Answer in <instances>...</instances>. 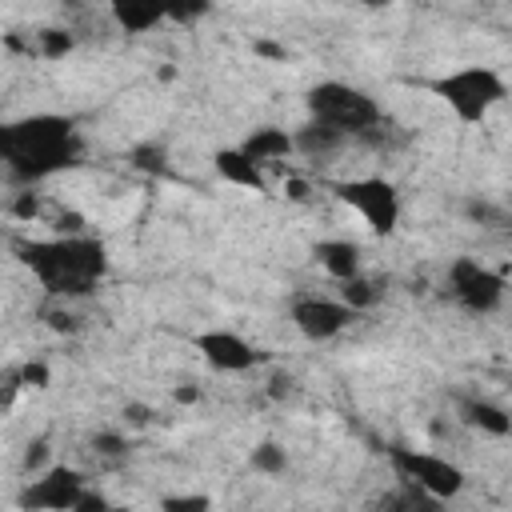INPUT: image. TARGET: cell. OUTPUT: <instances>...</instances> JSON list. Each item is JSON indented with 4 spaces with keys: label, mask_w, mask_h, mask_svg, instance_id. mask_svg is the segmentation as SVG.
Wrapping results in <instances>:
<instances>
[{
    "label": "cell",
    "mask_w": 512,
    "mask_h": 512,
    "mask_svg": "<svg viewBox=\"0 0 512 512\" xmlns=\"http://www.w3.org/2000/svg\"><path fill=\"white\" fill-rule=\"evenodd\" d=\"M12 252L52 300L88 296L108 272V248L88 232H56L48 240H20Z\"/></svg>",
    "instance_id": "obj_1"
},
{
    "label": "cell",
    "mask_w": 512,
    "mask_h": 512,
    "mask_svg": "<svg viewBox=\"0 0 512 512\" xmlns=\"http://www.w3.org/2000/svg\"><path fill=\"white\" fill-rule=\"evenodd\" d=\"M84 144L76 136V124L56 112L20 116L12 124H0V164L20 184H40L80 160Z\"/></svg>",
    "instance_id": "obj_2"
},
{
    "label": "cell",
    "mask_w": 512,
    "mask_h": 512,
    "mask_svg": "<svg viewBox=\"0 0 512 512\" xmlns=\"http://www.w3.org/2000/svg\"><path fill=\"white\" fill-rule=\"evenodd\" d=\"M304 104H308V120H316V124H324V128H332V132H340L348 140L352 136H368L384 120L380 104L368 92H360V88H352L344 80H320V84H312L308 96H304Z\"/></svg>",
    "instance_id": "obj_3"
},
{
    "label": "cell",
    "mask_w": 512,
    "mask_h": 512,
    "mask_svg": "<svg viewBox=\"0 0 512 512\" xmlns=\"http://www.w3.org/2000/svg\"><path fill=\"white\" fill-rule=\"evenodd\" d=\"M432 92L456 112V120L464 124H484L492 116V108L508 96V84L496 68H484V64H468V68H456L440 80H432Z\"/></svg>",
    "instance_id": "obj_4"
},
{
    "label": "cell",
    "mask_w": 512,
    "mask_h": 512,
    "mask_svg": "<svg viewBox=\"0 0 512 512\" xmlns=\"http://www.w3.org/2000/svg\"><path fill=\"white\" fill-rule=\"evenodd\" d=\"M336 200H344L364 224L368 232L376 236H392L396 224H400V192L392 180L384 176H352V180H340L332 184Z\"/></svg>",
    "instance_id": "obj_5"
},
{
    "label": "cell",
    "mask_w": 512,
    "mask_h": 512,
    "mask_svg": "<svg viewBox=\"0 0 512 512\" xmlns=\"http://www.w3.org/2000/svg\"><path fill=\"white\" fill-rule=\"evenodd\" d=\"M388 460H392L400 480L416 484L420 492H428L440 504L464 492V468L452 464L448 456H436V452H424V448H388Z\"/></svg>",
    "instance_id": "obj_6"
},
{
    "label": "cell",
    "mask_w": 512,
    "mask_h": 512,
    "mask_svg": "<svg viewBox=\"0 0 512 512\" xmlns=\"http://www.w3.org/2000/svg\"><path fill=\"white\" fill-rule=\"evenodd\" d=\"M448 296L472 316H492L504 304V276L476 256H456L448 264Z\"/></svg>",
    "instance_id": "obj_7"
},
{
    "label": "cell",
    "mask_w": 512,
    "mask_h": 512,
    "mask_svg": "<svg viewBox=\"0 0 512 512\" xmlns=\"http://www.w3.org/2000/svg\"><path fill=\"white\" fill-rule=\"evenodd\" d=\"M88 488V476L68 464H48L28 480V488L16 496L20 508H48V512H76L80 496Z\"/></svg>",
    "instance_id": "obj_8"
},
{
    "label": "cell",
    "mask_w": 512,
    "mask_h": 512,
    "mask_svg": "<svg viewBox=\"0 0 512 512\" xmlns=\"http://www.w3.org/2000/svg\"><path fill=\"white\" fill-rule=\"evenodd\" d=\"M288 316H292L296 332L304 340H316V344L340 336L356 320V312L340 296H296L292 308H288Z\"/></svg>",
    "instance_id": "obj_9"
},
{
    "label": "cell",
    "mask_w": 512,
    "mask_h": 512,
    "mask_svg": "<svg viewBox=\"0 0 512 512\" xmlns=\"http://www.w3.org/2000/svg\"><path fill=\"white\" fill-rule=\"evenodd\" d=\"M192 344H196V352L204 356V364L216 368V372H252V368L264 360V352H260L252 340H244L240 332H232V328L196 332Z\"/></svg>",
    "instance_id": "obj_10"
},
{
    "label": "cell",
    "mask_w": 512,
    "mask_h": 512,
    "mask_svg": "<svg viewBox=\"0 0 512 512\" xmlns=\"http://www.w3.org/2000/svg\"><path fill=\"white\" fill-rule=\"evenodd\" d=\"M248 160H256L260 168H268V164H276V160H288L296 148H292V132L288 128H276V124H260V128H252L240 144H236Z\"/></svg>",
    "instance_id": "obj_11"
},
{
    "label": "cell",
    "mask_w": 512,
    "mask_h": 512,
    "mask_svg": "<svg viewBox=\"0 0 512 512\" xmlns=\"http://www.w3.org/2000/svg\"><path fill=\"white\" fill-rule=\"evenodd\" d=\"M104 4H108V16L116 20V28L128 32V36L152 32L164 20V4L160 0H104Z\"/></svg>",
    "instance_id": "obj_12"
},
{
    "label": "cell",
    "mask_w": 512,
    "mask_h": 512,
    "mask_svg": "<svg viewBox=\"0 0 512 512\" xmlns=\"http://www.w3.org/2000/svg\"><path fill=\"white\" fill-rule=\"evenodd\" d=\"M312 256H316V264H320L336 284L360 272V244H356V240H320V244L312 248Z\"/></svg>",
    "instance_id": "obj_13"
},
{
    "label": "cell",
    "mask_w": 512,
    "mask_h": 512,
    "mask_svg": "<svg viewBox=\"0 0 512 512\" xmlns=\"http://www.w3.org/2000/svg\"><path fill=\"white\" fill-rule=\"evenodd\" d=\"M216 172H220L228 184H236V188L268 192V176H264V168H260L256 160H248L240 148H220V152H216Z\"/></svg>",
    "instance_id": "obj_14"
},
{
    "label": "cell",
    "mask_w": 512,
    "mask_h": 512,
    "mask_svg": "<svg viewBox=\"0 0 512 512\" xmlns=\"http://www.w3.org/2000/svg\"><path fill=\"white\" fill-rule=\"evenodd\" d=\"M344 144H348V136H340V132L324 128V124H316V120H308L300 132H292V148H296V152H304V156H312V160L336 156Z\"/></svg>",
    "instance_id": "obj_15"
},
{
    "label": "cell",
    "mask_w": 512,
    "mask_h": 512,
    "mask_svg": "<svg viewBox=\"0 0 512 512\" xmlns=\"http://www.w3.org/2000/svg\"><path fill=\"white\" fill-rule=\"evenodd\" d=\"M460 420H464L468 428H480V432L500 436V440L512 432V416H508L500 404H492V400H464V404H460Z\"/></svg>",
    "instance_id": "obj_16"
},
{
    "label": "cell",
    "mask_w": 512,
    "mask_h": 512,
    "mask_svg": "<svg viewBox=\"0 0 512 512\" xmlns=\"http://www.w3.org/2000/svg\"><path fill=\"white\" fill-rule=\"evenodd\" d=\"M352 312H364V308H372L376 300H380V288L364 276V272H356V276H348V280H340V292H336Z\"/></svg>",
    "instance_id": "obj_17"
},
{
    "label": "cell",
    "mask_w": 512,
    "mask_h": 512,
    "mask_svg": "<svg viewBox=\"0 0 512 512\" xmlns=\"http://www.w3.org/2000/svg\"><path fill=\"white\" fill-rule=\"evenodd\" d=\"M248 460H252V468H256V472H264V476H280V472L288 468V452H284L276 440H264V444H256Z\"/></svg>",
    "instance_id": "obj_18"
},
{
    "label": "cell",
    "mask_w": 512,
    "mask_h": 512,
    "mask_svg": "<svg viewBox=\"0 0 512 512\" xmlns=\"http://www.w3.org/2000/svg\"><path fill=\"white\" fill-rule=\"evenodd\" d=\"M160 4H164V20H176V24H196L212 8V0H160Z\"/></svg>",
    "instance_id": "obj_19"
},
{
    "label": "cell",
    "mask_w": 512,
    "mask_h": 512,
    "mask_svg": "<svg viewBox=\"0 0 512 512\" xmlns=\"http://www.w3.org/2000/svg\"><path fill=\"white\" fill-rule=\"evenodd\" d=\"M92 452L100 460H124L128 456V440L120 432H112V428H100V432H92Z\"/></svg>",
    "instance_id": "obj_20"
},
{
    "label": "cell",
    "mask_w": 512,
    "mask_h": 512,
    "mask_svg": "<svg viewBox=\"0 0 512 512\" xmlns=\"http://www.w3.org/2000/svg\"><path fill=\"white\" fill-rule=\"evenodd\" d=\"M36 40H40V52H44V56H52V60H56V56H64V52H72V36H68L64 28H40V32H36Z\"/></svg>",
    "instance_id": "obj_21"
},
{
    "label": "cell",
    "mask_w": 512,
    "mask_h": 512,
    "mask_svg": "<svg viewBox=\"0 0 512 512\" xmlns=\"http://www.w3.org/2000/svg\"><path fill=\"white\" fill-rule=\"evenodd\" d=\"M132 164L144 168V172H164V148H156V144L136 148V152H132Z\"/></svg>",
    "instance_id": "obj_22"
},
{
    "label": "cell",
    "mask_w": 512,
    "mask_h": 512,
    "mask_svg": "<svg viewBox=\"0 0 512 512\" xmlns=\"http://www.w3.org/2000/svg\"><path fill=\"white\" fill-rule=\"evenodd\" d=\"M208 504H212L208 496H164V500H160L164 512H200V508H208Z\"/></svg>",
    "instance_id": "obj_23"
},
{
    "label": "cell",
    "mask_w": 512,
    "mask_h": 512,
    "mask_svg": "<svg viewBox=\"0 0 512 512\" xmlns=\"http://www.w3.org/2000/svg\"><path fill=\"white\" fill-rule=\"evenodd\" d=\"M20 380H24V388H48V364H40V360L20 364Z\"/></svg>",
    "instance_id": "obj_24"
},
{
    "label": "cell",
    "mask_w": 512,
    "mask_h": 512,
    "mask_svg": "<svg viewBox=\"0 0 512 512\" xmlns=\"http://www.w3.org/2000/svg\"><path fill=\"white\" fill-rule=\"evenodd\" d=\"M20 388H24L20 368H4V372H0V408H4V404H8V400L20 392Z\"/></svg>",
    "instance_id": "obj_25"
},
{
    "label": "cell",
    "mask_w": 512,
    "mask_h": 512,
    "mask_svg": "<svg viewBox=\"0 0 512 512\" xmlns=\"http://www.w3.org/2000/svg\"><path fill=\"white\" fill-rule=\"evenodd\" d=\"M44 460H48V440L28 444V452H24V472H40V468H44Z\"/></svg>",
    "instance_id": "obj_26"
},
{
    "label": "cell",
    "mask_w": 512,
    "mask_h": 512,
    "mask_svg": "<svg viewBox=\"0 0 512 512\" xmlns=\"http://www.w3.org/2000/svg\"><path fill=\"white\" fill-rule=\"evenodd\" d=\"M12 212H16L20 220H32V216L40 212V200H36V192H20V196H16V204H12Z\"/></svg>",
    "instance_id": "obj_27"
},
{
    "label": "cell",
    "mask_w": 512,
    "mask_h": 512,
    "mask_svg": "<svg viewBox=\"0 0 512 512\" xmlns=\"http://www.w3.org/2000/svg\"><path fill=\"white\" fill-rule=\"evenodd\" d=\"M44 316H48V324H52L56 332H76V316H72V312H64V308H48Z\"/></svg>",
    "instance_id": "obj_28"
},
{
    "label": "cell",
    "mask_w": 512,
    "mask_h": 512,
    "mask_svg": "<svg viewBox=\"0 0 512 512\" xmlns=\"http://www.w3.org/2000/svg\"><path fill=\"white\" fill-rule=\"evenodd\" d=\"M100 508H108V496H100L96 488H84V496H80L76 512H100Z\"/></svg>",
    "instance_id": "obj_29"
},
{
    "label": "cell",
    "mask_w": 512,
    "mask_h": 512,
    "mask_svg": "<svg viewBox=\"0 0 512 512\" xmlns=\"http://www.w3.org/2000/svg\"><path fill=\"white\" fill-rule=\"evenodd\" d=\"M468 212H472L476 220H496V224L504 220V212H500V208H492L488 200H472V204H468Z\"/></svg>",
    "instance_id": "obj_30"
},
{
    "label": "cell",
    "mask_w": 512,
    "mask_h": 512,
    "mask_svg": "<svg viewBox=\"0 0 512 512\" xmlns=\"http://www.w3.org/2000/svg\"><path fill=\"white\" fill-rule=\"evenodd\" d=\"M124 420L140 428V424H148V420H152V408H148V404H136V400H132V404H124Z\"/></svg>",
    "instance_id": "obj_31"
},
{
    "label": "cell",
    "mask_w": 512,
    "mask_h": 512,
    "mask_svg": "<svg viewBox=\"0 0 512 512\" xmlns=\"http://www.w3.org/2000/svg\"><path fill=\"white\" fill-rule=\"evenodd\" d=\"M284 192H288L292 200H308V180H288Z\"/></svg>",
    "instance_id": "obj_32"
},
{
    "label": "cell",
    "mask_w": 512,
    "mask_h": 512,
    "mask_svg": "<svg viewBox=\"0 0 512 512\" xmlns=\"http://www.w3.org/2000/svg\"><path fill=\"white\" fill-rule=\"evenodd\" d=\"M268 392L280 400V396H288V392H292V380H288V376H272V388H268Z\"/></svg>",
    "instance_id": "obj_33"
},
{
    "label": "cell",
    "mask_w": 512,
    "mask_h": 512,
    "mask_svg": "<svg viewBox=\"0 0 512 512\" xmlns=\"http://www.w3.org/2000/svg\"><path fill=\"white\" fill-rule=\"evenodd\" d=\"M176 400L180 404H196L200 400V388H176Z\"/></svg>",
    "instance_id": "obj_34"
},
{
    "label": "cell",
    "mask_w": 512,
    "mask_h": 512,
    "mask_svg": "<svg viewBox=\"0 0 512 512\" xmlns=\"http://www.w3.org/2000/svg\"><path fill=\"white\" fill-rule=\"evenodd\" d=\"M256 52H264V56H284V48H276V44H264V40H256Z\"/></svg>",
    "instance_id": "obj_35"
},
{
    "label": "cell",
    "mask_w": 512,
    "mask_h": 512,
    "mask_svg": "<svg viewBox=\"0 0 512 512\" xmlns=\"http://www.w3.org/2000/svg\"><path fill=\"white\" fill-rule=\"evenodd\" d=\"M360 4H364V8H388L392 0H360Z\"/></svg>",
    "instance_id": "obj_36"
}]
</instances>
